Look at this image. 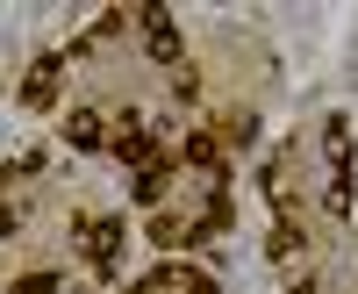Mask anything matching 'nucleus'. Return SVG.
I'll return each mask as SVG.
<instances>
[{"label": "nucleus", "mask_w": 358, "mask_h": 294, "mask_svg": "<svg viewBox=\"0 0 358 294\" xmlns=\"http://www.w3.org/2000/svg\"><path fill=\"white\" fill-rule=\"evenodd\" d=\"M72 237H79L86 266H94L101 280H115V273H122V244H129L122 216H72Z\"/></svg>", "instance_id": "obj_1"}, {"label": "nucleus", "mask_w": 358, "mask_h": 294, "mask_svg": "<svg viewBox=\"0 0 358 294\" xmlns=\"http://www.w3.org/2000/svg\"><path fill=\"white\" fill-rule=\"evenodd\" d=\"M136 29H143V50H151L165 72H172V65H187V43H179L172 8H136Z\"/></svg>", "instance_id": "obj_2"}, {"label": "nucleus", "mask_w": 358, "mask_h": 294, "mask_svg": "<svg viewBox=\"0 0 358 294\" xmlns=\"http://www.w3.org/2000/svg\"><path fill=\"white\" fill-rule=\"evenodd\" d=\"M179 165H187V172H201L208 187H229V151L215 144V130H194L187 144H179Z\"/></svg>", "instance_id": "obj_3"}, {"label": "nucleus", "mask_w": 358, "mask_h": 294, "mask_svg": "<svg viewBox=\"0 0 358 294\" xmlns=\"http://www.w3.org/2000/svg\"><path fill=\"white\" fill-rule=\"evenodd\" d=\"M57 86H65V50H43L36 65L22 72V108H57Z\"/></svg>", "instance_id": "obj_4"}, {"label": "nucleus", "mask_w": 358, "mask_h": 294, "mask_svg": "<svg viewBox=\"0 0 358 294\" xmlns=\"http://www.w3.org/2000/svg\"><path fill=\"white\" fill-rule=\"evenodd\" d=\"M172 172H179V151H165L158 165H143L136 180H129V201H136V209H158V201H165V187H172Z\"/></svg>", "instance_id": "obj_5"}, {"label": "nucleus", "mask_w": 358, "mask_h": 294, "mask_svg": "<svg viewBox=\"0 0 358 294\" xmlns=\"http://www.w3.org/2000/svg\"><path fill=\"white\" fill-rule=\"evenodd\" d=\"M65 144L72 151H108V115L101 108H72L65 115Z\"/></svg>", "instance_id": "obj_6"}, {"label": "nucleus", "mask_w": 358, "mask_h": 294, "mask_svg": "<svg viewBox=\"0 0 358 294\" xmlns=\"http://www.w3.org/2000/svg\"><path fill=\"white\" fill-rule=\"evenodd\" d=\"M322 144H330V151H322L330 158V180H351V122L344 115H322Z\"/></svg>", "instance_id": "obj_7"}, {"label": "nucleus", "mask_w": 358, "mask_h": 294, "mask_svg": "<svg viewBox=\"0 0 358 294\" xmlns=\"http://www.w3.org/2000/svg\"><path fill=\"white\" fill-rule=\"evenodd\" d=\"M215 144H258V115H251V108H236V115H222V130H215Z\"/></svg>", "instance_id": "obj_8"}, {"label": "nucleus", "mask_w": 358, "mask_h": 294, "mask_svg": "<svg viewBox=\"0 0 358 294\" xmlns=\"http://www.w3.org/2000/svg\"><path fill=\"white\" fill-rule=\"evenodd\" d=\"M172 101H187V108L208 101V94H201V65H194V57H187V65H172Z\"/></svg>", "instance_id": "obj_9"}, {"label": "nucleus", "mask_w": 358, "mask_h": 294, "mask_svg": "<svg viewBox=\"0 0 358 294\" xmlns=\"http://www.w3.org/2000/svg\"><path fill=\"white\" fill-rule=\"evenodd\" d=\"M301 244H308V237H301V223H287V216L273 223V237H265V251H273V258H294Z\"/></svg>", "instance_id": "obj_10"}, {"label": "nucleus", "mask_w": 358, "mask_h": 294, "mask_svg": "<svg viewBox=\"0 0 358 294\" xmlns=\"http://www.w3.org/2000/svg\"><path fill=\"white\" fill-rule=\"evenodd\" d=\"M151 244L158 251H187V223L179 216H151Z\"/></svg>", "instance_id": "obj_11"}, {"label": "nucleus", "mask_w": 358, "mask_h": 294, "mask_svg": "<svg viewBox=\"0 0 358 294\" xmlns=\"http://www.w3.org/2000/svg\"><path fill=\"white\" fill-rule=\"evenodd\" d=\"M165 280H172L179 294H215V280H208L201 266H165Z\"/></svg>", "instance_id": "obj_12"}, {"label": "nucleus", "mask_w": 358, "mask_h": 294, "mask_svg": "<svg viewBox=\"0 0 358 294\" xmlns=\"http://www.w3.org/2000/svg\"><path fill=\"white\" fill-rule=\"evenodd\" d=\"M8 294H65V280L57 273H22V280H8Z\"/></svg>", "instance_id": "obj_13"}, {"label": "nucleus", "mask_w": 358, "mask_h": 294, "mask_svg": "<svg viewBox=\"0 0 358 294\" xmlns=\"http://www.w3.org/2000/svg\"><path fill=\"white\" fill-rule=\"evenodd\" d=\"M322 209L344 223V216H351V180H330V187H322Z\"/></svg>", "instance_id": "obj_14"}, {"label": "nucleus", "mask_w": 358, "mask_h": 294, "mask_svg": "<svg viewBox=\"0 0 358 294\" xmlns=\"http://www.w3.org/2000/svg\"><path fill=\"white\" fill-rule=\"evenodd\" d=\"M122 294H172V280H165V266H158L151 280H136V287H122Z\"/></svg>", "instance_id": "obj_15"}, {"label": "nucleus", "mask_w": 358, "mask_h": 294, "mask_svg": "<svg viewBox=\"0 0 358 294\" xmlns=\"http://www.w3.org/2000/svg\"><path fill=\"white\" fill-rule=\"evenodd\" d=\"M15 230V201H8V172H0V237Z\"/></svg>", "instance_id": "obj_16"}]
</instances>
